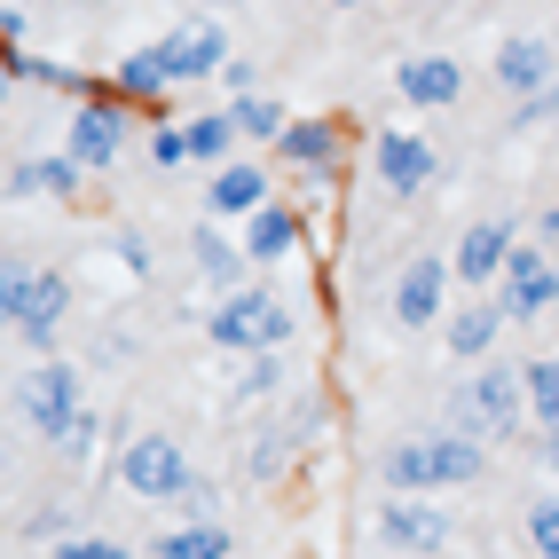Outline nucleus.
<instances>
[{
	"instance_id": "obj_23",
	"label": "nucleus",
	"mask_w": 559,
	"mask_h": 559,
	"mask_svg": "<svg viewBox=\"0 0 559 559\" xmlns=\"http://www.w3.org/2000/svg\"><path fill=\"white\" fill-rule=\"evenodd\" d=\"M229 127H245V134H260V142H276L292 119H284V110L269 103V95H237V110H229Z\"/></svg>"
},
{
	"instance_id": "obj_26",
	"label": "nucleus",
	"mask_w": 559,
	"mask_h": 559,
	"mask_svg": "<svg viewBox=\"0 0 559 559\" xmlns=\"http://www.w3.org/2000/svg\"><path fill=\"white\" fill-rule=\"evenodd\" d=\"M181 134H190V158H229V142H237L229 119H190Z\"/></svg>"
},
{
	"instance_id": "obj_12",
	"label": "nucleus",
	"mask_w": 559,
	"mask_h": 559,
	"mask_svg": "<svg viewBox=\"0 0 559 559\" xmlns=\"http://www.w3.org/2000/svg\"><path fill=\"white\" fill-rule=\"evenodd\" d=\"M379 536H386V544H402V551H441L450 520H441L426 497H402V489H394V497L379 504Z\"/></svg>"
},
{
	"instance_id": "obj_28",
	"label": "nucleus",
	"mask_w": 559,
	"mask_h": 559,
	"mask_svg": "<svg viewBox=\"0 0 559 559\" xmlns=\"http://www.w3.org/2000/svg\"><path fill=\"white\" fill-rule=\"evenodd\" d=\"M151 158H158L166 174H174V166H190V134H181V127H158V134H151Z\"/></svg>"
},
{
	"instance_id": "obj_3",
	"label": "nucleus",
	"mask_w": 559,
	"mask_h": 559,
	"mask_svg": "<svg viewBox=\"0 0 559 559\" xmlns=\"http://www.w3.org/2000/svg\"><path fill=\"white\" fill-rule=\"evenodd\" d=\"M205 331H213V347H229V355H269V347L292 340V316H284L260 284H237L229 300L205 316Z\"/></svg>"
},
{
	"instance_id": "obj_15",
	"label": "nucleus",
	"mask_w": 559,
	"mask_h": 559,
	"mask_svg": "<svg viewBox=\"0 0 559 559\" xmlns=\"http://www.w3.org/2000/svg\"><path fill=\"white\" fill-rule=\"evenodd\" d=\"M63 308H71V284H63L56 269L24 276V308H16V331H24L32 347H48V340H56V323H63Z\"/></svg>"
},
{
	"instance_id": "obj_6",
	"label": "nucleus",
	"mask_w": 559,
	"mask_h": 559,
	"mask_svg": "<svg viewBox=\"0 0 559 559\" xmlns=\"http://www.w3.org/2000/svg\"><path fill=\"white\" fill-rule=\"evenodd\" d=\"M16 409H24V426L32 433H48V441H63L71 426H80L87 418V409H80V370H71V362H32L24 370V386H16Z\"/></svg>"
},
{
	"instance_id": "obj_4",
	"label": "nucleus",
	"mask_w": 559,
	"mask_h": 559,
	"mask_svg": "<svg viewBox=\"0 0 559 559\" xmlns=\"http://www.w3.org/2000/svg\"><path fill=\"white\" fill-rule=\"evenodd\" d=\"M520 409H528V379H520L512 362H489V370H473L465 394H457V433L504 441V433L520 426Z\"/></svg>"
},
{
	"instance_id": "obj_22",
	"label": "nucleus",
	"mask_w": 559,
	"mask_h": 559,
	"mask_svg": "<svg viewBox=\"0 0 559 559\" xmlns=\"http://www.w3.org/2000/svg\"><path fill=\"white\" fill-rule=\"evenodd\" d=\"M520 379H528V409L544 418V433H559V355L528 362V370H520Z\"/></svg>"
},
{
	"instance_id": "obj_25",
	"label": "nucleus",
	"mask_w": 559,
	"mask_h": 559,
	"mask_svg": "<svg viewBox=\"0 0 559 559\" xmlns=\"http://www.w3.org/2000/svg\"><path fill=\"white\" fill-rule=\"evenodd\" d=\"M198 269H205L221 292H237V252L221 245V229H198Z\"/></svg>"
},
{
	"instance_id": "obj_1",
	"label": "nucleus",
	"mask_w": 559,
	"mask_h": 559,
	"mask_svg": "<svg viewBox=\"0 0 559 559\" xmlns=\"http://www.w3.org/2000/svg\"><path fill=\"white\" fill-rule=\"evenodd\" d=\"M221 63H229V32H221V24H174L166 40L134 48V56L119 63V87H127V95H158V87H174V80H213Z\"/></svg>"
},
{
	"instance_id": "obj_17",
	"label": "nucleus",
	"mask_w": 559,
	"mask_h": 559,
	"mask_svg": "<svg viewBox=\"0 0 559 559\" xmlns=\"http://www.w3.org/2000/svg\"><path fill=\"white\" fill-rule=\"evenodd\" d=\"M497 331H504V300H473V308H457V316H450V355H457V362H489Z\"/></svg>"
},
{
	"instance_id": "obj_13",
	"label": "nucleus",
	"mask_w": 559,
	"mask_h": 559,
	"mask_svg": "<svg viewBox=\"0 0 559 559\" xmlns=\"http://www.w3.org/2000/svg\"><path fill=\"white\" fill-rule=\"evenodd\" d=\"M504 260H512V221H473L465 245H457V260H450V276L457 284H497Z\"/></svg>"
},
{
	"instance_id": "obj_14",
	"label": "nucleus",
	"mask_w": 559,
	"mask_h": 559,
	"mask_svg": "<svg viewBox=\"0 0 559 559\" xmlns=\"http://www.w3.org/2000/svg\"><path fill=\"white\" fill-rule=\"evenodd\" d=\"M394 95H402V103H418V110H441V103H457V95H465V71H457L450 56H409V63L394 71Z\"/></svg>"
},
{
	"instance_id": "obj_20",
	"label": "nucleus",
	"mask_w": 559,
	"mask_h": 559,
	"mask_svg": "<svg viewBox=\"0 0 559 559\" xmlns=\"http://www.w3.org/2000/svg\"><path fill=\"white\" fill-rule=\"evenodd\" d=\"M292 245H300V213H292V205H260V213H252L245 252H252V260H284Z\"/></svg>"
},
{
	"instance_id": "obj_21",
	"label": "nucleus",
	"mask_w": 559,
	"mask_h": 559,
	"mask_svg": "<svg viewBox=\"0 0 559 559\" xmlns=\"http://www.w3.org/2000/svg\"><path fill=\"white\" fill-rule=\"evenodd\" d=\"M151 559H229V528H213V520H190V528L158 536Z\"/></svg>"
},
{
	"instance_id": "obj_24",
	"label": "nucleus",
	"mask_w": 559,
	"mask_h": 559,
	"mask_svg": "<svg viewBox=\"0 0 559 559\" xmlns=\"http://www.w3.org/2000/svg\"><path fill=\"white\" fill-rule=\"evenodd\" d=\"M528 551L536 559H559V489L528 504Z\"/></svg>"
},
{
	"instance_id": "obj_18",
	"label": "nucleus",
	"mask_w": 559,
	"mask_h": 559,
	"mask_svg": "<svg viewBox=\"0 0 559 559\" xmlns=\"http://www.w3.org/2000/svg\"><path fill=\"white\" fill-rule=\"evenodd\" d=\"M276 151L292 166H308V174H331V158H340V127H331V119H292L276 134Z\"/></svg>"
},
{
	"instance_id": "obj_29",
	"label": "nucleus",
	"mask_w": 559,
	"mask_h": 559,
	"mask_svg": "<svg viewBox=\"0 0 559 559\" xmlns=\"http://www.w3.org/2000/svg\"><path fill=\"white\" fill-rule=\"evenodd\" d=\"M24 276H32V269L0 260V323H16V308H24Z\"/></svg>"
},
{
	"instance_id": "obj_11",
	"label": "nucleus",
	"mask_w": 559,
	"mask_h": 559,
	"mask_svg": "<svg viewBox=\"0 0 559 559\" xmlns=\"http://www.w3.org/2000/svg\"><path fill=\"white\" fill-rule=\"evenodd\" d=\"M71 158H80L87 174H103L110 158L127 151V110L119 103H80V119H71V142H63Z\"/></svg>"
},
{
	"instance_id": "obj_27",
	"label": "nucleus",
	"mask_w": 559,
	"mask_h": 559,
	"mask_svg": "<svg viewBox=\"0 0 559 559\" xmlns=\"http://www.w3.org/2000/svg\"><path fill=\"white\" fill-rule=\"evenodd\" d=\"M48 559H134L127 544H110V536H63Z\"/></svg>"
},
{
	"instance_id": "obj_19",
	"label": "nucleus",
	"mask_w": 559,
	"mask_h": 559,
	"mask_svg": "<svg viewBox=\"0 0 559 559\" xmlns=\"http://www.w3.org/2000/svg\"><path fill=\"white\" fill-rule=\"evenodd\" d=\"M80 174H87V166L63 151V158H32V166H16L9 190H16V198H40V190H48V198H71V190H80Z\"/></svg>"
},
{
	"instance_id": "obj_30",
	"label": "nucleus",
	"mask_w": 559,
	"mask_h": 559,
	"mask_svg": "<svg viewBox=\"0 0 559 559\" xmlns=\"http://www.w3.org/2000/svg\"><path fill=\"white\" fill-rule=\"evenodd\" d=\"M544 245H559V198H551V213H544Z\"/></svg>"
},
{
	"instance_id": "obj_7",
	"label": "nucleus",
	"mask_w": 559,
	"mask_h": 559,
	"mask_svg": "<svg viewBox=\"0 0 559 559\" xmlns=\"http://www.w3.org/2000/svg\"><path fill=\"white\" fill-rule=\"evenodd\" d=\"M450 284H457L450 260H433V252L409 260V269L394 276V323H402V331H433V323H441V300H450Z\"/></svg>"
},
{
	"instance_id": "obj_5",
	"label": "nucleus",
	"mask_w": 559,
	"mask_h": 559,
	"mask_svg": "<svg viewBox=\"0 0 559 559\" xmlns=\"http://www.w3.org/2000/svg\"><path fill=\"white\" fill-rule=\"evenodd\" d=\"M110 473H119V489H127V497H151V504L190 497V457H181V441H174V433H134Z\"/></svg>"
},
{
	"instance_id": "obj_8",
	"label": "nucleus",
	"mask_w": 559,
	"mask_h": 559,
	"mask_svg": "<svg viewBox=\"0 0 559 559\" xmlns=\"http://www.w3.org/2000/svg\"><path fill=\"white\" fill-rule=\"evenodd\" d=\"M433 166H441V151L426 134H379V151H370V174H379L386 198H418L433 181Z\"/></svg>"
},
{
	"instance_id": "obj_2",
	"label": "nucleus",
	"mask_w": 559,
	"mask_h": 559,
	"mask_svg": "<svg viewBox=\"0 0 559 559\" xmlns=\"http://www.w3.org/2000/svg\"><path fill=\"white\" fill-rule=\"evenodd\" d=\"M489 473V457H480V441L473 433H418V441H402V450H386V489L402 497H433V489H465V480Z\"/></svg>"
},
{
	"instance_id": "obj_9",
	"label": "nucleus",
	"mask_w": 559,
	"mask_h": 559,
	"mask_svg": "<svg viewBox=\"0 0 559 559\" xmlns=\"http://www.w3.org/2000/svg\"><path fill=\"white\" fill-rule=\"evenodd\" d=\"M497 87L504 95H559V63H551V40L544 32H512V40L497 48Z\"/></svg>"
},
{
	"instance_id": "obj_16",
	"label": "nucleus",
	"mask_w": 559,
	"mask_h": 559,
	"mask_svg": "<svg viewBox=\"0 0 559 559\" xmlns=\"http://www.w3.org/2000/svg\"><path fill=\"white\" fill-rule=\"evenodd\" d=\"M205 205L221 213V221H252L260 205H269V174H260L252 158H229L213 174V190H205Z\"/></svg>"
},
{
	"instance_id": "obj_10",
	"label": "nucleus",
	"mask_w": 559,
	"mask_h": 559,
	"mask_svg": "<svg viewBox=\"0 0 559 559\" xmlns=\"http://www.w3.org/2000/svg\"><path fill=\"white\" fill-rule=\"evenodd\" d=\"M504 316H551L559 308V269H551V252H528V245H512L504 260Z\"/></svg>"
},
{
	"instance_id": "obj_31",
	"label": "nucleus",
	"mask_w": 559,
	"mask_h": 559,
	"mask_svg": "<svg viewBox=\"0 0 559 559\" xmlns=\"http://www.w3.org/2000/svg\"><path fill=\"white\" fill-rule=\"evenodd\" d=\"M9 80H16V56H9V48H0V95H9Z\"/></svg>"
},
{
	"instance_id": "obj_32",
	"label": "nucleus",
	"mask_w": 559,
	"mask_h": 559,
	"mask_svg": "<svg viewBox=\"0 0 559 559\" xmlns=\"http://www.w3.org/2000/svg\"><path fill=\"white\" fill-rule=\"evenodd\" d=\"M331 9H355V0H331Z\"/></svg>"
}]
</instances>
